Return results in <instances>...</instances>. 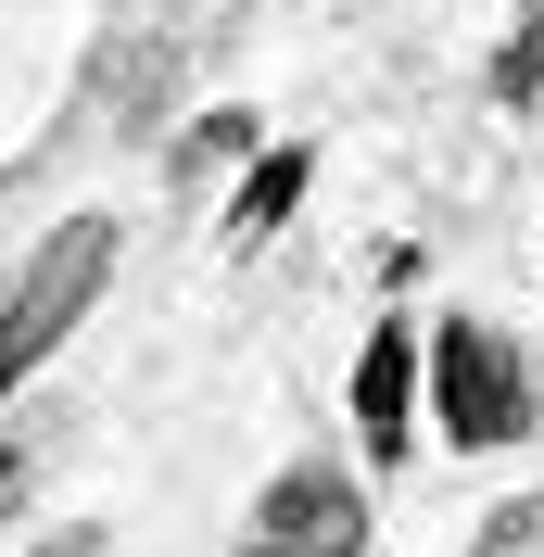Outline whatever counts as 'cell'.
I'll return each instance as SVG.
<instances>
[{
  "label": "cell",
  "instance_id": "obj_1",
  "mask_svg": "<svg viewBox=\"0 0 544 557\" xmlns=\"http://www.w3.org/2000/svg\"><path fill=\"white\" fill-rule=\"evenodd\" d=\"M102 278H114V228H102V215L51 228V242H38L26 267L0 278V393L26 381V368H38L51 343H64V330H76L89 305H102Z\"/></svg>",
  "mask_w": 544,
  "mask_h": 557
},
{
  "label": "cell",
  "instance_id": "obj_2",
  "mask_svg": "<svg viewBox=\"0 0 544 557\" xmlns=\"http://www.w3.org/2000/svg\"><path fill=\"white\" fill-rule=\"evenodd\" d=\"M431 406L456 444H519L532 431V368H519V343H494L481 317H456L431 343Z\"/></svg>",
  "mask_w": 544,
  "mask_h": 557
},
{
  "label": "cell",
  "instance_id": "obj_3",
  "mask_svg": "<svg viewBox=\"0 0 544 557\" xmlns=\"http://www.w3.org/2000/svg\"><path fill=\"white\" fill-rule=\"evenodd\" d=\"M240 557H368V507H355L342 469H292V482L254 507Z\"/></svg>",
  "mask_w": 544,
  "mask_h": 557
},
{
  "label": "cell",
  "instance_id": "obj_4",
  "mask_svg": "<svg viewBox=\"0 0 544 557\" xmlns=\"http://www.w3.org/2000/svg\"><path fill=\"white\" fill-rule=\"evenodd\" d=\"M406 393H418V343H406V330H368V355H355V418H368V456L406 444Z\"/></svg>",
  "mask_w": 544,
  "mask_h": 557
},
{
  "label": "cell",
  "instance_id": "obj_5",
  "mask_svg": "<svg viewBox=\"0 0 544 557\" xmlns=\"http://www.w3.org/2000/svg\"><path fill=\"white\" fill-rule=\"evenodd\" d=\"M177 64H190V38H139V51H114V64H102V127H152V102H165V89H177Z\"/></svg>",
  "mask_w": 544,
  "mask_h": 557
},
{
  "label": "cell",
  "instance_id": "obj_6",
  "mask_svg": "<svg viewBox=\"0 0 544 557\" xmlns=\"http://www.w3.org/2000/svg\"><path fill=\"white\" fill-rule=\"evenodd\" d=\"M292 203H305V152H267V165L240 177V203H228V242H267Z\"/></svg>",
  "mask_w": 544,
  "mask_h": 557
},
{
  "label": "cell",
  "instance_id": "obj_7",
  "mask_svg": "<svg viewBox=\"0 0 544 557\" xmlns=\"http://www.w3.org/2000/svg\"><path fill=\"white\" fill-rule=\"evenodd\" d=\"M469 557H544V494H507V507L469 532Z\"/></svg>",
  "mask_w": 544,
  "mask_h": 557
},
{
  "label": "cell",
  "instance_id": "obj_8",
  "mask_svg": "<svg viewBox=\"0 0 544 557\" xmlns=\"http://www.w3.org/2000/svg\"><path fill=\"white\" fill-rule=\"evenodd\" d=\"M240 139H254V127H240V114H203V127H190V139H177V177H203V165H228V152H240Z\"/></svg>",
  "mask_w": 544,
  "mask_h": 557
},
{
  "label": "cell",
  "instance_id": "obj_9",
  "mask_svg": "<svg viewBox=\"0 0 544 557\" xmlns=\"http://www.w3.org/2000/svg\"><path fill=\"white\" fill-rule=\"evenodd\" d=\"M38 557H102V532H51V545H38Z\"/></svg>",
  "mask_w": 544,
  "mask_h": 557
},
{
  "label": "cell",
  "instance_id": "obj_10",
  "mask_svg": "<svg viewBox=\"0 0 544 557\" xmlns=\"http://www.w3.org/2000/svg\"><path fill=\"white\" fill-rule=\"evenodd\" d=\"M13 482H26V456H13V444H0V507H13Z\"/></svg>",
  "mask_w": 544,
  "mask_h": 557
}]
</instances>
